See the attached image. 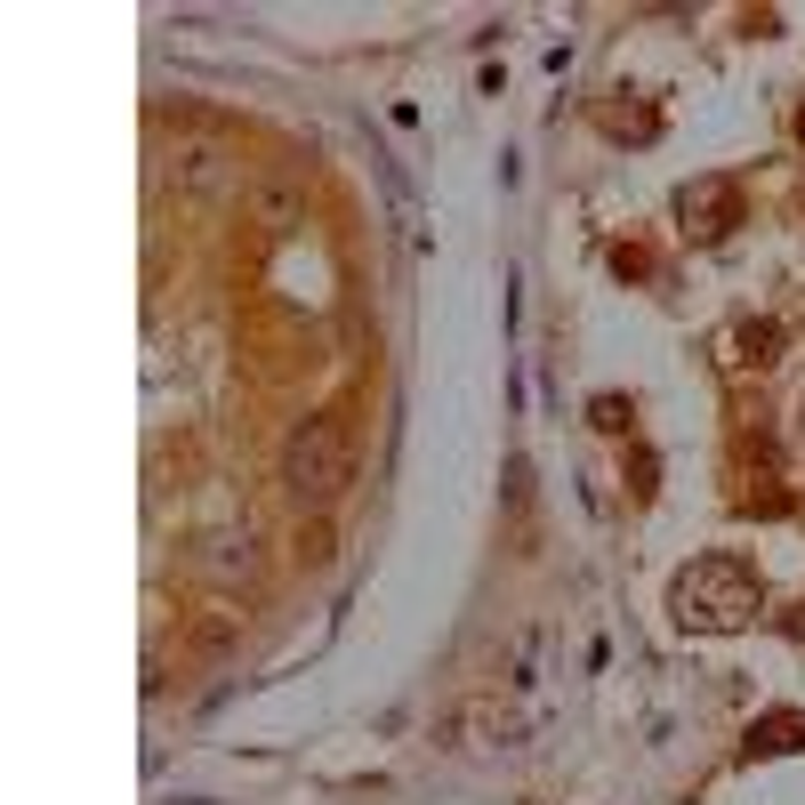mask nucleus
Returning a JSON list of instances; mask_svg holds the SVG:
<instances>
[{"mask_svg":"<svg viewBox=\"0 0 805 805\" xmlns=\"http://www.w3.org/2000/svg\"><path fill=\"white\" fill-rule=\"evenodd\" d=\"M596 427L620 435V427H629V403H620V395H596Z\"/></svg>","mask_w":805,"mask_h":805,"instance_id":"obj_7","label":"nucleus"},{"mask_svg":"<svg viewBox=\"0 0 805 805\" xmlns=\"http://www.w3.org/2000/svg\"><path fill=\"white\" fill-rule=\"evenodd\" d=\"M741 362H782V323H741Z\"/></svg>","mask_w":805,"mask_h":805,"instance_id":"obj_6","label":"nucleus"},{"mask_svg":"<svg viewBox=\"0 0 805 805\" xmlns=\"http://www.w3.org/2000/svg\"><path fill=\"white\" fill-rule=\"evenodd\" d=\"M668 605H677L685 629L725 637V629H749L765 612V580H758L749 556H693L677 573V588H668Z\"/></svg>","mask_w":805,"mask_h":805,"instance_id":"obj_1","label":"nucleus"},{"mask_svg":"<svg viewBox=\"0 0 805 805\" xmlns=\"http://www.w3.org/2000/svg\"><path fill=\"white\" fill-rule=\"evenodd\" d=\"M282 483H291L306 508L339 500V491L355 483V427H347V411H315V420H298V435L282 444Z\"/></svg>","mask_w":805,"mask_h":805,"instance_id":"obj_2","label":"nucleus"},{"mask_svg":"<svg viewBox=\"0 0 805 805\" xmlns=\"http://www.w3.org/2000/svg\"><path fill=\"white\" fill-rule=\"evenodd\" d=\"M298 556H306V564H330V532H323V524L298 532Z\"/></svg>","mask_w":805,"mask_h":805,"instance_id":"obj_8","label":"nucleus"},{"mask_svg":"<svg viewBox=\"0 0 805 805\" xmlns=\"http://www.w3.org/2000/svg\"><path fill=\"white\" fill-rule=\"evenodd\" d=\"M797 741H805V717L782 709V717H758V725H749L741 749H749V758H782V749H797Z\"/></svg>","mask_w":805,"mask_h":805,"instance_id":"obj_5","label":"nucleus"},{"mask_svg":"<svg viewBox=\"0 0 805 805\" xmlns=\"http://www.w3.org/2000/svg\"><path fill=\"white\" fill-rule=\"evenodd\" d=\"M233 145L226 138H177L170 145V186L177 194H194V202H218V194H233Z\"/></svg>","mask_w":805,"mask_h":805,"instance_id":"obj_3","label":"nucleus"},{"mask_svg":"<svg viewBox=\"0 0 805 805\" xmlns=\"http://www.w3.org/2000/svg\"><path fill=\"white\" fill-rule=\"evenodd\" d=\"M677 218H685V233L717 242V233L741 226V186H733V177H693V186L677 194Z\"/></svg>","mask_w":805,"mask_h":805,"instance_id":"obj_4","label":"nucleus"},{"mask_svg":"<svg viewBox=\"0 0 805 805\" xmlns=\"http://www.w3.org/2000/svg\"><path fill=\"white\" fill-rule=\"evenodd\" d=\"M797 138H805V113H797Z\"/></svg>","mask_w":805,"mask_h":805,"instance_id":"obj_9","label":"nucleus"}]
</instances>
